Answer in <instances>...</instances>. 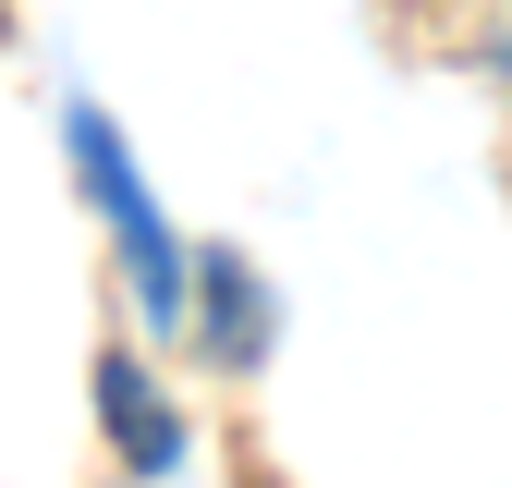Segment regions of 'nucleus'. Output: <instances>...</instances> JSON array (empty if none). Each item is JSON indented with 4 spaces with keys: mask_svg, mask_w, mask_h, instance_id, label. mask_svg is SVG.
I'll list each match as a JSON object with an SVG mask.
<instances>
[{
    "mask_svg": "<svg viewBox=\"0 0 512 488\" xmlns=\"http://www.w3.org/2000/svg\"><path fill=\"white\" fill-rule=\"evenodd\" d=\"M98 415H110V452L135 464V476H159V464H171V440H183L171 403H159V379H147L135 354H110V366H98Z\"/></svg>",
    "mask_w": 512,
    "mask_h": 488,
    "instance_id": "nucleus-1",
    "label": "nucleus"
}]
</instances>
